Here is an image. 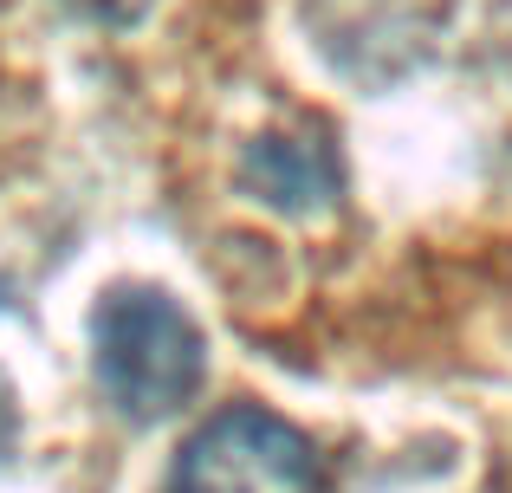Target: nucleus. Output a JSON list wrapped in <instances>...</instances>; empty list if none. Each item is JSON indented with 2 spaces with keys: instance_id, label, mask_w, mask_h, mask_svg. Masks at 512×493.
I'll return each instance as SVG.
<instances>
[{
  "instance_id": "f257e3e1",
  "label": "nucleus",
  "mask_w": 512,
  "mask_h": 493,
  "mask_svg": "<svg viewBox=\"0 0 512 493\" xmlns=\"http://www.w3.org/2000/svg\"><path fill=\"white\" fill-rule=\"evenodd\" d=\"M91 377L117 416L163 422L195 403L208 377V338L175 292L124 279L91 312Z\"/></svg>"
},
{
  "instance_id": "f03ea898",
  "label": "nucleus",
  "mask_w": 512,
  "mask_h": 493,
  "mask_svg": "<svg viewBox=\"0 0 512 493\" xmlns=\"http://www.w3.org/2000/svg\"><path fill=\"white\" fill-rule=\"evenodd\" d=\"M169 493H325V455L260 403H227L182 442Z\"/></svg>"
},
{
  "instance_id": "7ed1b4c3",
  "label": "nucleus",
  "mask_w": 512,
  "mask_h": 493,
  "mask_svg": "<svg viewBox=\"0 0 512 493\" xmlns=\"http://www.w3.org/2000/svg\"><path fill=\"white\" fill-rule=\"evenodd\" d=\"M240 176H247V189H260V202L286 208V215H312V208H325L338 195L331 156L299 137H260L247 150V163H240Z\"/></svg>"
},
{
  "instance_id": "20e7f679",
  "label": "nucleus",
  "mask_w": 512,
  "mask_h": 493,
  "mask_svg": "<svg viewBox=\"0 0 512 493\" xmlns=\"http://www.w3.org/2000/svg\"><path fill=\"white\" fill-rule=\"evenodd\" d=\"M72 7H85L91 20H137L150 0H72Z\"/></svg>"
},
{
  "instance_id": "39448f33",
  "label": "nucleus",
  "mask_w": 512,
  "mask_h": 493,
  "mask_svg": "<svg viewBox=\"0 0 512 493\" xmlns=\"http://www.w3.org/2000/svg\"><path fill=\"white\" fill-rule=\"evenodd\" d=\"M13 429H20V403H13V383L0 377V461H7V448H13Z\"/></svg>"
}]
</instances>
